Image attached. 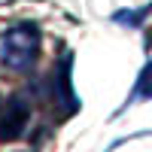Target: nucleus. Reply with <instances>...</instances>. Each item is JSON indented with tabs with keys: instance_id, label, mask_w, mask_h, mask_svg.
<instances>
[{
	"instance_id": "f257e3e1",
	"label": "nucleus",
	"mask_w": 152,
	"mask_h": 152,
	"mask_svg": "<svg viewBox=\"0 0 152 152\" xmlns=\"http://www.w3.org/2000/svg\"><path fill=\"white\" fill-rule=\"evenodd\" d=\"M37 55H40V31L34 24H15L9 28L3 43H0V61L9 67V70H31Z\"/></svg>"
},
{
	"instance_id": "f03ea898",
	"label": "nucleus",
	"mask_w": 152,
	"mask_h": 152,
	"mask_svg": "<svg viewBox=\"0 0 152 152\" xmlns=\"http://www.w3.org/2000/svg\"><path fill=\"white\" fill-rule=\"evenodd\" d=\"M24 125H28V107L21 100H9L3 119H0V140H15Z\"/></svg>"
},
{
	"instance_id": "7ed1b4c3",
	"label": "nucleus",
	"mask_w": 152,
	"mask_h": 152,
	"mask_svg": "<svg viewBox=\"0 0 152 152\" xmlns=\"http://www.w3.org/2000/svg\"><path fill=\"white\" fill-rule=\"evenodd\" d=\"M137 94H143V97H152V64L143 70V76H140V85H137Z\"/></svg>"
}]
</instances>
